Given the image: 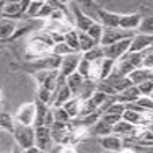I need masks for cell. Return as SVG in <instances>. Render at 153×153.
<instances>
[{
    "instance_id": "6da1fadb",
    "label": "cell",
    "mask_w": 153,
    "mask_h": 153,
    "mask_svg": "<svg viewBox=\"0 0 153 153\" xmlns=\"http://www.w3.org/2000/svg\"><path fill=\"white\" fill-rule=\"evenodd\" d=\"M54 44H56L54 38L51 36V33H47L44 30V28L36 31L30 38V41H28L26 59L33 60V59H38V57H41V56H46V54L52 52Z\"/></svg>"
},
{
    "instance_id": "7a4b0ae2",
    "label": "cell",
    "mask_w": 153,
    "mask_h": 153,
    "mask_svg": "<svg viewBox=\"0 0 153 153\" xmlns=\"http://www.w3.org/2000/svg\"><path fill=\"white\" fill-rule=\"evenodd\" d=\"M34 126H25V124L16 122L12 135L18 143V147H21V150H26L34 145Z\"/></svg>"
},
{
    "instance_id": "3957f363",
    "label": "cell",
    "mask_w": 153,
    "mask_h": 153,
    "mask_svg": "<svg viewBox=\"0 0 153 153\" xmlns=\"http://www.w3.org/2000/svg\"><path fill=\"white\" fill-rule=\"evenodd\" d=\"M34 145L39 148V152H51L52 147L56 145L51 134V127L49 126H38L34 127Z\"/></svg>"
},
{
    "instance_id": "277c9868",
    "label": "cell",
    "mask_w": 153,
    "mask_h": 153,
    "mask_svg": "<svg viewBox=\"0 0 153 153\" xmlns=\"http://www.w3.org/2000/svg\"><path fill=\"white\" fill-rule=\"evenodd\" d=\"M134 34H135L134 31L122 30L121 26H117V28H104V31H103V36H101L100 44H101V46H108V44H112V42L121 41V39L132 38Z\"/></svg>"
},
{
    "instance_id": "5b68a950",
    "label": "cell",
    "mask_w": 153,
    "mask_h": 153,
    "mask_svg": "<svg viewBox=\"0 0 153 153\" xmlns=\"http://www.w3.org/2000/svg\"><path fill=\"white\" fill-rule=\"evenodd\" d=\"M130 42H132V38H126V39H121V41H117V42L103 46L104 56L109 57V59H114V60L121 59L124 54L130 51Z\"/></svg>"
},
{
    "instance_id": "8992f818",
    "label": "cell",
    "mask_w": 153,
    "mask_h": 153,
    "mask_svg": "<svg viewBox=\"0 0 153 153\" xmlns=\"http://www.w3.org/2000/svg\"><path fill=\"white\" fill-rule=\"evenodd\" d=\"M15 121L25 126H34V119H36V103H25L18 108V111L15 112Z\"/></svg>"
},
{
    "instance_id": "52a82bcc",
    "label": "cell",
    "mask_w": 153,
    "mask_h": 153,
    "mask_svg": "<svg viewBox=\"0 0 153 153\" xmlns=\"http://www.w3.org/2000/svg\"><path fill=\"white\" fill-rule=\"evenodd\" d=\"M70 5V10H72V13H74V18H75V28L76 30H80V31H86L90 26H91V23H93V18L91 16H88L85 12H83L82 8H80L78 5H75V3H68Z\"/></svg>"
},
{
    "instance_id": "ba28073f",
    "label": "cell",
    "mask_w": 153,
    "mask_h": 153,
    "mask_svg": "<svg viewBox=\"0 0 153 153\" xmlns=\"http://www.w3.org/2000/svg\"><path fill=\"white\" fill-rule=\"evenodd\" d=\"M80 59H82V52H72V54H67V56H62V64H60L59 72L65 76L76 72Z\"/></svg>"
},
{
    "instance_id": "9c48e42d",
    "label": "cell",
    "mask_w": 153,
    "mask_h": 153,
    "mask_svg": "<svg viewBox=\"0 0 153 153\" xmlns=\"http://www.w3.org/2000/svg\"><path fill=\"white\" fill-rule=\"evenodd\" d=\"M100 138V147L106 152H122L124 150V145H122V137L116 135V134H108V135L103 137H98Z\"/></svg>"
},
{
    "instance_id": "30bf717a",
    "label": "cell",
    "mask_w": 153,
    "mask_h": 153,
    "mask_svg": "<svg viewBox=\"0 0 153 153\" xmlns=\"http://www.w3.org/2000/svg\"><path fill=\"white\" fill-rule=\"evenodd\" d=\"M153 47V34H147V33H135L132 36V42H130V51H143Z\"/></svg>"
},
{
    "instance_id": "8fae6325",
    "label": "cell",
    "mask_w": 153,
    "mask_h": 153,
    "mask_svg": "<svg viewBox=\"0 0 153 153\" xmlns=\"http://www.w3.org/2000/svg\"><path fill=\"white\" fill-rule=\"evenodd\" d=\"M72 96H74V94H72L70 88H68L67 82L59 83L52 91V104H51V106H64Z\"/></svg>"
},
{
    "instance_id": "7c38bea8",
    "label": "cell",
    "mask_w": 153,
    "mask_h": 153,
    "mask_svg": "<svg viewBox=\"0 0 153 153\" xmlns=\"http://www.w3.org/2000/svg\"><path fill=\"white\" fill-rule=\"evenodd\" d=\"M98 21L104 28H117L119 23H121V15L108 12L104 8H98Z\"/></svg>"
},
{
    "instance_id": "4fadbf2b",
    "label": "cell",
    "mask_w": 153,
    "mask_h": 153,
    "mask_svg": "<svg viewBox=\"0 0 153 153\" xmlns=\"http://www.w3.org/2000/svg\"><path fill=\"white\" fill-rule=\"evenodd\" d=\"M16 20H12V18H0V39L2 41H7V39L13 38L16 33Z\"/></svg>"
},
{
    "instance_id": "5bb4252c",
    "label": "cell",
    "mask_w": 153,
    "mask_h": 153,
    "mask_svg": "<svg viewBox=\"0 0 153 153\" xmlns=\"http://www.w3.org/2000/svg\"><path fill=\"white\" fill-rule=\"evenodd\" d=\"M142 18L143 16H142L140 13L121 15V23H119V26H121L122 30H127V31H135V30H138V26H140Z\"/></svg>"
},
{
    "instance_id": "9a60e30c",
    "label": "cell",
    "mask_w": 153,
    "mask_h": 153,
    "mask_svg": "<svg viewBox=\"0 0 153 153\" xmlns=\"http://www.w3.org/2000/svg\"><path fill=\"white\" fill-rule=\"evenodd\" d=\"M106 80H108L109 83H111L112 86H114L117 93L122 91V90H126L127 86L134 85L132 80L129 78V75H119V74H116V72H111V75H109Z\"/></svg>"
},
{
    "instance_id": "2e32d148",
    "label": "cell",
    "mask_w": 153,
    "mask_h": 153,
    "mask_svg": "<svg viewBox=\"0 0 153 153\" xmlns=\"http://www.w3.org/2000/svg\"><path fill=\"white\" fill-rule=\"evenodd\" d=\"M140 96L142 94H140V91H138V86L137 85H130V86H127L126 90H122V91L117 93V101H121V103H124V104L135 103Z\"/></svg>"
},
{
    "instance_id": "e0dca14e",
    "label": "cell",
    "mask_w": 153,
    "mask_h": 153,
    "mask_svg": "<svg viewBox=\"0 0 153 153\" xmlns=\"http://www.w3.org/2000/svg\"><path fill=\"white\" fill-rule=\"evenodd\" d=\"M3 16L5 18H12V20H21L25 18V13L21 10L20 2H5V7H3Z\"/></svg>"
},
{
    "instance_id": "ac0fdd59",
    "label": "cell",
    "mask_w": 153,
    "mask_h": 153,
    "mask_svg": "<svg viewBox=\"0 0 153 153\" xmlns=\"http://www.w3.org/2000/svg\"><path fill=\"white\" fill-rule=\"evenodd\" d=\"M129 78L132 80L134 85H138V83L145 82V80L153 78V70H152V68H147V67H138V68H134V70L129 74Z\"/></svg>"
},
{
    "instance_id": "d6986e66",
    "label": "cell",
    "mask_w": 153,
    "mask_h": 153,
    "mask_svg": "<svg viewBox=\"0 0 153 153\" xmlns=\"http://www.w3.org/2000/svg\"><path fill=\"white\" fill-rule=\"evenodd\" d=\"M88 134H91V135H94V137L108 135V134H112V126H111V124H108L106 121H103V119L100 117V119H98V121L88 129Z\"/></svg>"
},
{
    "instance_id": "ffe728a7",
    "label": "cell",
    "mask_w": 153,
    "mask_h": 153,
    "mask_svg": "<svg viewBox=\"0 0 153 153\" xmlns=\"http://www.w3.org/2000/svg\"><path fill=\"white\" fill-rule=\"evenodd\" d=\"M83 82H85V76H82L78 72H74V74H70L67 76V85H68V88H70V91H72L74 96H78L80 94Z\"/></svg>"
},
{
    "instance_id": "44dd1931",
    "label": "cell",
    "mask_w": 153,
    "mask_h": 153,
    "mask_svg": "<svg viewBox=\"0 0 153 153\" xmlns=\"http://www.w3.org/2000/svg\"><path fill=\"white\" fill-rule=\"evenodd\" d=\"M34 103H36L34 127H38V126H46V116H47V112H49L51 106H49V104H46V103H42V101H39V100H36Z\"/></svg>"
},
{
    "instance_id": "7402d4cb",
    "label": "cell",
    "mask_w": 153,
    "mask_h": 153,
    "mask_svg": "<svg viewBox=\"0 0 153 153\" xmlns=\"http://www.w3.org/2000/svg\"><path fill=\"white\" fill-rule=\"evenodd\" d=\"M65 111L70 114V117H78L80 116V111H82V100H80L78 96H72L70 100L67 101V103L64 104Z\"/></svg>"
},
{
    "instance_id": "603a6c76",
    "label": "cell",
    "mask_w": 153,
    "mask_h": 153,
    "mask_svg": "<svg viewBox=\"0 0 153 153\" xmlns=\"http://www.w3.org/2000/svg\"><path fill=\"white\" fill-rule=\"evenodd\" d=\"M15 116L8 114V112L5 111H0V129L5 130V132H13V129H15Z\"/></svg>"
},
{
    "instance_id": "cb8c5ba5",
    "label": "cell",
    "mask_w": 153,
    "mask_h": 153,
    "mask_svg": "<svg viewBox=\"0 0 153 153\" xmlns=\"http://www.w3.org/2000/svg\"><path fill=\"white\" fill-rule=\"evenodd\" d=\"M78 42H80V52H85V51L91 49L98 44L86 31H80V30H78Z\"/></svg>"
},
{
    "instance_id": "d4e9b609",
    "label": "cell",
    "mask_w": 153,
    "mask_h": 153,
    "mask_svg": "<svg viewBox=\"0 0 153 153\" xmlns=\"http://www.w3.org/2000/svg\"><path fill=\"white\" fill-rule=\"evenodd\" d=\"M96 91V82L91 78H85V82H83V86L82 90H80V94L78 98L80 100H88V98H91V94Z\"/></svg>"
},
{
    "instance_id": "484cf974",
    "label": "cell",
    "mask_w": 153,
    "mask_h": 153,
    "mask_svg": "<svg viewBox=\"0 0 153 153\" xmlns=\"http://www.w3.org/2000/svg\"><path fill=\"white\" fill-rule=\"evenodd\" d=\"M52 91L54 90H51V88H47V86L44 85H38V90H36V100H39V101H42V103H46V104H52Z\"/></svg>"
},
{
    "instance_id": "4316f807",
    "label": "cell",
    "mask_w": 153,
    "mask_h": 153,
    "mask_svg": "<svg viewBox=\"0 0 153 153\" xmlns=\"http://www.w3.org/2000/svg\"><path fill=\"white\" fill-rule=\"evenodd\" d=\"M64 41L67 42L75 52H80V42H78V30L76 28H72L68 33H65L64 36Z\"/></svg>"
},
{
    "instance_id": "83f0119b",
    "label": "cell",
    "mask_w": 153,
    "mask_h": 153,
    "mask_svg": "<svg viewBox=\"0 0 153 153\" xmlns=\"http://www.w3.org/2000/svg\"><path fill=\"white\" fill-rule=\"evenodd\" d=\"M82 56L85 57V59H88L90 62H94V60L101 59V57H104V49H103L101 44H96L94 47H91V49L82 52Z\"/></svg>"
},
{
    "instance_id": "f1b7e54d",
    "label": "cell",
    "mask_w": 153,
    "mask_h": 153,
    "mask_svg": "<svg viewBox=\"0 0 153 153\" xmlns=\"http://www.w3.org/2000/svg\"><path fill=\"white\" fill-rule=\"evenodd\" d=\"M52 111H54V121L64 122V124H68V122L72 121L70 114L65 111L64 106H52Z\"/></svg>"
},
{
    "instance_id": "f546056e",
    "label": "cell",
    "mask_w": 153,
    "mask_h": 153,
    "mask_svg": "<svg viewBox=\"0 0 153 153\" xmlns=\"http://www.w3.org/2000/svg\"><path fill=\"white\" fill-rule=\"evenodd\" d=\"M103 31H104V26L100 23V21H93L91 23V26L86 30V33H88L90 36L94 39V41L100 44V41H101V36H103Z\"/></svg>"
},
{
    "instance_id": "4dcf8cb0",
    "label": "cell",
    "mask_w": 153,
    "mask_h": 153,
    "mask_svg": "<svg viewBox=\"0 0 153 153\" xmlns=\"http://www.w3.org/2000/svg\"><path fill=\"white\" fill-rule=\"evenodd\" d=\"M46 0H31L30 7H28L26 13H25V18H38V13L41 10V7L44 5Z\"/></svg>"
},
{
    "instance_id": "1f68e13d",
    "label": "cell",
    "mask_w": 153,
    "mask_h": 153,
    "mask_svg": "<svg viewBox=\"0 0 153 153\" xmlns=\"http://www.w3.org/2000/svg\"><path fill=\"white\" fill-rule=\"evenodd\" d=\"M76 72L82 76H85V78H90V74H91V62L82 56V59L78 62V67H76Z\"/></svg>"
},
{
    "instance_id": "d6a6232c",
    "label": "cell",
    "mask_w": 153,
    "mask_h": 153,
    "mask_svg": "<svg viewBox=\"0 0 153 153\" xmlns=\"http://www.w3.org/2000/svg\"><path fill=\"white\" fill-rule=\"evenodd\" d=\"M52 52L57 54V56H67V54H72V52H75V51L72 49V47L68 46L65 41H59V42H56V44H54Z\"/></svg>"
},
{
    "instance_id": "836d02e7",
    "label": "cell",
    "mask_w": 153,
    "mask_h": 153,
    "mask_svg": "<svg viewBox=\"0 0 153 153\" xmlns=\"http://www.w3.org/2000/svg\"><path fill=\"white\" fill-rule=\"evenodd\" d=\"M96 90H100V91L106 93V94H117V91H116V88L111 85V83L108 82L106 78H101L96 82Z\"/></svg>"
},
{
    "instance_id": "e575fe53",
    "label": "cell",
    "mask_w": 153,
    "mask_h": 153,
    "mask_svg": "<svg viewBox=\"0 0 153 153\" xmlns=\"http://www.w3.org/2000/svg\"><path fill=\"white\" fill-rule=\"evenodd\" d=\"M138 33L153 34V15L142 18V23H140V26H138Z\"/></svg>"
},
{
    "instance_id": "d590c367",
    "label": "cell",
    "mask_w": 153,
    "mask_h": 153,
    "mask_svg": "<svg viewBox=\"0 0 153 153\" xmlns=\"http://www.w3.org/2000/svg\"><path fill=\"white\" fill-rule=\"evenodd\" d=\"M138 91H140L142 96H150V94L153 93V78L150 80H145V82L138 83Z\"/></svg>"
},
{
    "instance_id": "8d00e7d4",
    "label": "cell",
    "mask_w": 153,
    "mask_h": 153,
    "mask_svg": "<svg viewBox=\"0 0 153 153\" xmlns=\"http://www.w3.org/2000/svg\"><path fill=\"white\" fill-rule=\"evenodd\" d=\"M137 103L140 104L147 112H153V98L152 96H140L137 100Z\"/></svg>"
},
{
    "instance_id": "74e56055",
    "label": "cell",
    "mask_w": 153,
    "mask_h": 153,
    "mask_svg": "<svg viewBox=\"0 0 153 153\" xmlns=\"http://www.w3.org/2000/svg\"><path fill=\"white\" fill-rule=\"evenodd\" d=\"M52 7L49 5L47 2H44V5L41 7V10H39V13H38V20H42V21H46V20H49V16H51V13H52Z\"/></svg>"
},
{
    "instance_id": "f35d334b",
    "label": "cell",
    "mask_w": 153,
    "mask_h": 153,
    "mask_svg": "<svg viewBox=\"0 0 153 153\" xmlns=\"http://www.w3.org/2000/svg\"><path fill=\"white\" fill-rule=\"evenodd\" d=\"M143 67L153 70V47L143 51Z\"/></svg>"
},
{
    "instance_id": "ab89813d",
    "label": "cell",
    "mask_w": 153,
    "mask_h": 153,
    "mask_svg": "<svg viewBox=\"0 0 153 153\" xmlns=\"http://www.w3.org/2000/svg\"><path fill=\"white\" fill-rule=\"evenodd\" d=\"M101 119L106 121L108 124H111V126H114L117 121H121V119H122V116L121 114H112V112H103V114H101Z\"/></svg>"
},
{
    "instance_id": "60d3db41",
    "label": "cell",
    "mask_w": 153,
    "mask_h": 153,
    "mask_svg": "<svg viewBox=\"0 0 153 153\" xmlns=\"http://www.w3.org/2000/svg\"><path fill=\"white\" fill-rule=\"evenodd\" d=\"M108 96H109V94H106V93H103V91H100V90H96V91H94V93L91 94V100L94 101V103H96V106L100 108L101 104H103L104 101L108 100Z\"/></svg>"
},
{
    "instance_id": "b9f144b4",
    "label": "cell",
    "mask_w": 153,
    "mask_h": 153,
    "mask_svg": "<svg viewBox=\"0 0 153 153\" xmlns=\"http://www.w3.org/2000/svg\"><path fill=\"white\" fill-rule=\"evenodd\" d=\"M5 2L7 0H0V18L3 16V7H5Z\"/></svg>"
},
{
    "instance_id": "7bdbcfd3",
    "label": "cell",
    "mask_w": 153,
    "mask_h": 153,
    "mask_svg": "<svg viewBox=\"0 0 153 153\" xmlns=\"http://www.w3.org/2000/svg\"><path fill=\"white\" fill-rule=\"evenodd\" d=\"M59 2H62V3H65V5H68V3H70V0H59Z\"/></svg>"
},
{
    "instance_id": "ee69618b",
    "label": "cell",
    "mask_w": 153,
    "mask_h": 153,
    "mask_svg": "<svg viewBox=\"0 0 153 153\" xmlns=\"http://www.w3.org/2000/svg\"><path fill=\"white\" fill-rule=\"evenodd\" d=\"M7 2H20V0H7Z\"/></svg>"
},
{
    "instance_id": "f6af8a7d",
    "label": "cell",
    "mask_w": 153,
    "mask_h": 153,
    "mask_svg": "<svg viewBox=\"0 0 153 153\" xmlns=\"http://www.w3.org/2000/svg\"><path fill=\"white\" fill-rule=\"evenodd\" d=\"M0 101H2V90H0Z\"/></svg>"
},
{
    "instance_id": "bcb514c9",
    "label": "cell",
    "mask_w": 153,
    "mask_h": 153,
    "mask_svg": "<svg viewBox=\"0 0 153 153\" xmlns=\"http://www.w3.org/2000/svg\"><path fill=\"white\" fill-rule=\"evenodd\" d=\"M150 96H152V98H153V93H152V94H150Z\"/></svg>"
},
{
    "instance_id": "7dc6e473",
    "label": "cell",
    "mask_w": 153,
    "mask_h": 153,
    "mask_svg": "<svg viewBox=\"0 0 153 153\" xmlns=\"http://www.w3.org/2000/svg\"><path fill=\"white\" fill-rule=\"evenodd\" d=\"M0 41H2V39H0Z\"/></svg>"
},
{
    "instance_id": "c3c4849f",
    "label": "cell",
    "mask_w": 153,
    "mask_h": 153,
    "mask_svg": "<svg viewBox=\"0 0 153 153\" xmlns=\"http://www.w3.org/2000/svg\"><path fill=\"white\" fill-rule=\"evenodd\" d=\"M96 2H98V0H96Z\"/></svg>"
}]
</instances>
